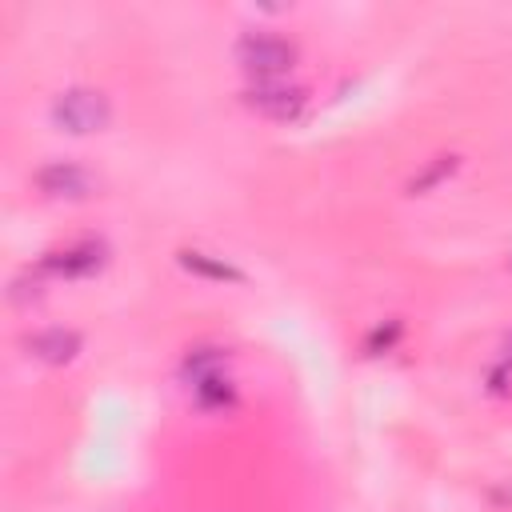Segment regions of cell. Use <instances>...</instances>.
I'll use <instances>...</instances> for the list:
<instances>
[{
	"mask_svg": "<svg viewBox=\"0 0 512 512\" xmlns=\"http://www.w3.org/2000/svg\"><path fill=\"white\" fill-rule=\"evenodd\" d=\"M52 116H56V124L68 128V132H92V128H104V120H108V100H104L100 92H92V88H68V92L56 96Z\"/></svg>",
	"mask_w": 512,
	"mask_h": 512,
	"instance_id": "1",
	"label": "cell"
},
{
	"mask_svg": "<svg viewBox=\"0 0 512 512\" xmlns=\"http://www.w3.org/2000/svg\"><path fill=\"white\" fill-rule=\"evenodd\" d=\"M240 60L256 72H284L292 64V44L276 36H244L240 40Z\"/></svg>",
	"mask_w": 512,
	"mask_h": 512,
	"instance_id": "2",
	"label": "cell"
},
{
	"mask_svg": "<svg viewBox=\"0 0 512 512\" xmlns=\"http://www.w3.org/2000/svg\"><path fill=\"white\" fill-rule=\"evenodd\" d=\"M36 184L48 192V196H88L92 188V176L76 164H48L36 172Z\"/></svg>",
	"mask_w": 512,
	"mask_h": 512,
	"instance_id": "3",
	"label": "cell"
},
{
	"mask_svg": "<svg viewBox=\"0 0 512 512\" xmlns=\"http://www.w3.org/2000/svg\"><path fill=\"white\" fill-rule=\"evenodd\" d=\"M300 104H304V96L296 88H284V84H256L252 88V108H260L264 116L288 120V116H296Z\"/></svg>",
	"mask_w": 512,
	"mask_h": 512,
	"instance_id": "4",
	"label": "cell"
},
{
	"mask_svg": "<svg viewBox=\"0 0 512 512\" xmlns=\"http://www.w3.org/2000/svg\"><path fill=\"white\" fill-rule=\"evenodd\" d=\"M76 348H80V336H76V332H64V328H48V332H36V336L28 340V352L40 356V360H48V364L72 360Z\"/></svg>",
	"mask_w": 512,
	"mask_h": 512,
	"instance_id": "5",
	"label": "cell"
},
{
	"mask_svg": "<svg viewBox=\"0 0 512 512\" xmlns=\"http://www.w3.org/2000/svg\"><path fill=\"white\" fill-rule=\"evenodd\" d=\"M100 260H104V256H100V244H72V248H64V252L48 256L44 268L56 272V276H80V272H92Z\"/></svg>",
	"mask_w": 512,
	"mask_h": 512,
	"instance_id": "6",
	"label": "cell"
}]
</instances>
